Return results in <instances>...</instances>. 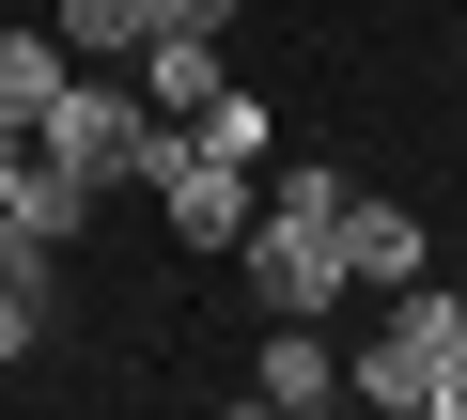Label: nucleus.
I'll list each match as a JSON object with an SVG mask.
<instances>
[{"mask_svg": "<svg viewBox=\"0 0 467 420\" xmlns=\"http://www.w3.org/2000/svg\"><path fill=\"white\" fill-rule=\"evenodd\" d=\"M140 78H156V94H140L156 125H187V109H218V47H140Z\"/></svg>", "mask_w": 467, "mask_h": 420, "instance_id": "1a4fd4ad", "label": "nucleus"}, {"mask_svg": "<svg viewBox=\"0 0 467 420\" xmlns=\"http://www.w3.org/2000/svg\"><path fill=\"white\" fill-rule=\"evenodd\" d=\"M265 405H343V343L312 312H265Z\"/></svg>", "mask_w": 467, "mask_h": 420, "instance_id": "0eeeda50", "label": "nucleus"}, {"mask_svg": "<svg viewBox=\"0 0 467 420\" xmlns=\"http://www.w3.org/2000/svg\"><path fill=\"white\" fill-rule=\"evenodd\" d=\"M63 78H78L63 32H0V140H32V125L63 109Z\"/></svg>", "mask_w": 467, "mask_h": 420, "instance_id": "423d86ee", "label": "nucleus"}, {"mask_svg": "<svg viewBox=\"0 0 467 420\" xmlns=\"http://www.w3.org/2000/svg\"><path fill=\"white\" fill-rule=\"evenodd\" d=\"M250 420H327V405H250Z\"/></svg>", "mask_w": 467, "mask_h": 420, "instance_id": "2eb2a0df", "label": "nucleus"}, {"mask_svg": "<svg viewBox=\"0 0 467 420\" xmlns=\"http://www.w3.org/2000/svg\"><path fill=\"white\" fill-rule=\"evenodd\" d=\"M16 156H32V140H0V202H16Z\"/></svg>", "mask_w": 467, "mask_h": 420, "instance_id": "4468645a", "label": "nucleus"}, {"mask_svg": "<svg viewBox=\"0 0 467 420\" xmlns=\"http://www.w3.org/2000/svg\"><path fill=\"white\" fill-rule=\"evenodd\" d=\"M32 327H47V296H32V281H0V374L32 358Z\"/></svg>", "mask_w": 467, "mask_h": 420, "instance_id": "f8f14e48", "label": "nucleus"}, {"mask_svg": "<svg viewBox=\"0 0 467 420\" xmlns=\"http://www.w3.org/2000/svg\"><path fill=\"white\" fill-rule=\"evenodd\" d=\"M156 140H171V125H156L140 94H109V78H63V109L32 125V156H63L78 187H140V171H156Z\"/></svg>", "mask_w": 467, "mask_h": 420, "instance_id": "f03ea898", "label": "nucleus"}, {"mask_svg": "<svg viewBox=\"0 0 467 420\" xmlns=\"http://www.w3.org/2000/svg\"><path fill=\"white\" fill-rule=\"evenodd\" d=\"M156 202H171V234H187V250H234V234H250V171L187 156V125L156 140Z\"/></svg>", "mask_w": 467, "mask_h": 420, "instance_id": "20e7f679", "label": "nucleus"}, {"mask_svg": "<svg viewBox=\"0 0 467 420\" xmlns=\"http://www.w3.org/2000/svg\"><path fill=\"white\" fill-rule=\"evenodd\" d=\"M234 0H140V47H218Z\"/></svg>", "mask_w": 467, "mask_h": 420, "instance_id": "9d476101", "label": "nucleus"}, {"mask_svg": "<svg viewBox=\"0 0 467 420\" xmlns=\"http://www.w3.org/2000/svg\"><path fill=\"white\" fill-rule=\"evenodd\" d=\"M451 343H467V312L405 281V296H389V327H374V343L343 358V389H358V405H389V420H420V405H436V358H451Z\"/></svg>", "mask_w": 467, "mask_h": 420, "instance_id": "7ed1b4c3", "label": "nucleus"}, {"mask_svg": "<svg viewBox=\"0 0 467 420\" xmlns=\"http://www.w3.org/2000/svg\"><path fill=\"white\" fill-rule=\"evenodd\" d=\"M265 140H281V125H265L250 94H218V109H187V156H218V171H265Z\"/></svg>", "mask_w": 467, "mask_h": 420, "instance_id": "6e6552de", "label": "nucleus"}, {"mask_svg": "<svg viewBox=\"0 0 467 420\" xmlns=\"http://www.w3.org/2000/svg\"><path fill=\"white\" fill-rule=\"evenodd\" d=\"M234 250H250V296H265V312H327V296H358V281H343V171H281V202H265Z\"/></svg>", "mask_w": 467, "mask_h": 420, "instance_id": "f257e3e1", "label": "nucleus"}, {"mask_svg": "<svg viewBox=\"0 0 467 420\" xmlns=\"http://www.w3.org/2000/svg\"><path fill=\"white\" fill-rule=\"evenodd\" d=\"M420 420H467V343L436 358V405H420Z\"/></svg>", "mask_w": 467, "mask_h": 420, "instance_id": "ddd939ff", "label": "nucleus"}, {"mask_svg": "<svg viewBox=\"0 0 467 420\" xmlns=\"http://www.w3.org/2000/svg\"><path fill=\"white\" fill-rule=\"evenodd\" d=\"M47 32H63V47H125V63H140V0H63Z\"/></svg>", "mask_w": 467, "mask_h": 420, "instance_id": "9b49d317", "label": "nucleus"}, {"mask_svg": "<svg viewBox=\"0 0 467 420\" xmlns=\"http://www.w3.org/2000/svg\"><path fill=\"white\" fill-rule=\"evenodd\" d=\"M343 281H358V296H405V281H420V219H405V202H358V187H343Z\"/></svg>", "mask_w": 467, "mask_h": 420, "instance_id": "39448f33", "label": "nucleus"}]
</instances>
